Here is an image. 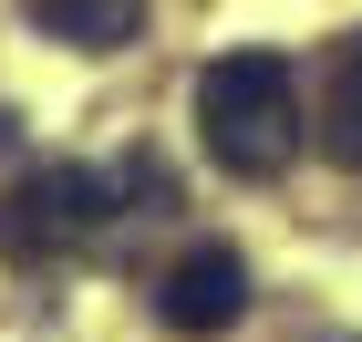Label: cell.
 <instances>
[{
  "mask_svg": "<svg viewBox=\"0 0 362 342\" xmlns=\"http://www.w3.org/2000/svg\"><path fill=\"white\" fill-rule=\"evenodd\" d=\"M197 135L228 176H279L300 156L310 114H300V73L279 52H218L197 73Z\"/></svg>",
  "mask_w": 362,
  "mask_h": 342,
  "instance_id": "cell-1",
  "label": "cell"
},
{
  "mask_svg": "<svg viewBox=\"0 0 362 342\" xmlns=\"http://www.w3.org/2000/svg\"><path fill=\"white\" fill-rule=\"evenodd\" d=\"M104 218H114V187L93 166H42V176H21V187L0 198V249L42 259V249H62V239H93Z\"/></svg>",
  "mask_w": 362,
  "mask_h": 342,
  "instance_id": "cell-2",
  "label": "cell"
},
{
  "mask_svg": "<svg viewBox=\"0 0 362 342\" xmlns=\"http://www.w3.org/2000/svg\"><path fill=\"white\" fill-rule=\"evenodd\" d=\"M238 312H249V259L228 249V239H197L166 280H156V321H166V332H187V342L228 332Z\"/></svg>",
  "mask_w": 362,
  "mask_h": 342,
  "instance_id": "cell-3",
  "label": "cell"
},
{
  "mask_svg": "<svg viewBox=\"0 0 362 342\" xmlns=\"http://www.w3.org/2000/svg\"><path fill=\"white\" fill-rule=\"evenodd\" d=\"M31 31H52V42H73V52H124L145 21V0H21Z\"/></svg>",
  "mask_w": 362,
  "mask_h": 342,
  "instance_id": "cell-5",
  "label": "cell"
},
{
  "mask_svg": "<svg viewBox=\"0 0 362 342\" xmlns=\"http://www.w3.org/2000/svg\"><path fill=\"white\" fill-rule=\"evenodd\" d=\"M310 145H321L332 166H362V31L332 52V84L310 104Z\"/></svg>",
  "mask_w": 362,
  "mask_h": 342,
  "instance_id": "cell-4",
  "label": "cell"
}]
</instances>
